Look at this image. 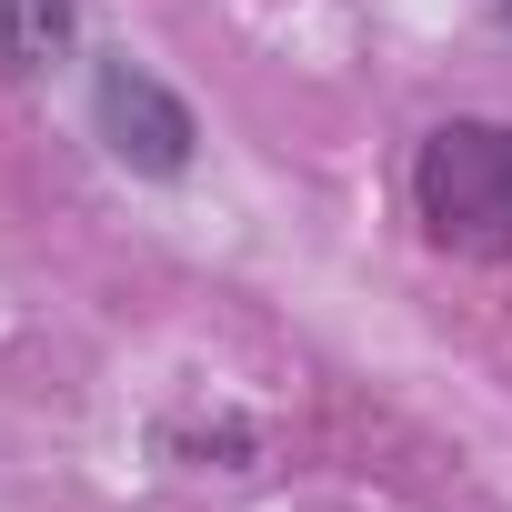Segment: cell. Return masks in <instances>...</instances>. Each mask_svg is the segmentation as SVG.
<instances>
[{"instance_id": "6da1fadb", "label": "cell", "mask_w": 512, "mask_h": 512, "mask_svg": "<svg viewBox=\"0 0 512 512\" xmlns=\"http://www.w3.org/2000/svg\"><path fill=\"white\" fill-rule=\"evenodd\" d=\"M422 231L462 262H512V121H442L412 161Z\"/></svg>"}, {"instance_id": "7a4b0ae2", "label": "cell", "mask_w": 512, "mask_h": 512, "mask_svg": "<svg viewBox=\"0 0 512 512\" xmlns=\"http://www.w3.org/2000/svg\"><path fill=\"white\" fill-rule=\"evenodd\" d=\"M91 101H101V141H111L131 171H181V161H191V111H181L131 51L101 61V91H91Z\"/></svg>"}, {"instance_id": "3957f363", "label": "cell", "mask_w": 512, "mask_h": 512, "mask_svg": "<svg viewBox=\"0 0 512 512\" xmlns=\"http://www.w3.org/2000/svg\"><path fill=\"white\" fill-rule=\"evenodd\" d=\"M71 41H81L71 0H0V71H11V81H41Z\"/></svg>"}]
</instances>
